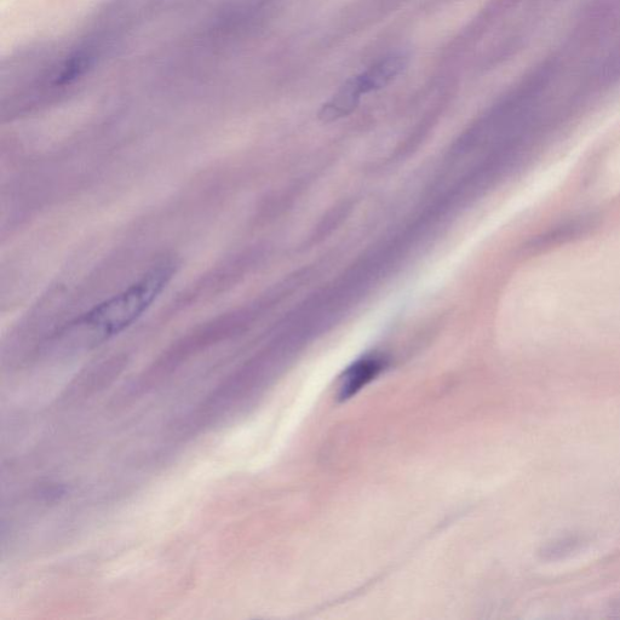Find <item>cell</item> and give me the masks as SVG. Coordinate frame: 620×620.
<instances>
[{
	"instance_id": "obj_1",
	"label": "cell",
	"mask_w": 620,
	"mask_h": 620,
	"mask_svg": "<svg viewBox=\"0 0 620 620\" xmlns=\"http://www.w3.org/2000/svg\"><path fill=\"white\" fill-rule=\"evenodd\" d=\"M175 271L176 263L172 260L155 263L128 289L97 304L77 319L70 329L88 331L95 342L120 334L146 313L170 283Z\"/></svg>"
},
{
	"instance_id": "obj_2",
	"label": "cell",
	"mask_w": 620,
	"mask_h": 620,
	"mask_svg": "<svg viewBox=\"0 0 620 620\" xmlns=\"http://www.w3.org/2000/svg\"><path fill=\"white\" fill-rule=\"evenodd\" d=\"M409 61L406 54H390L373 63L366 71L350 77L321 108L320 119L330 122L348 116L359 106L361 97L393 84L407 70Z\"/></svg>"
},
{
	"instance_id": "obj_3",
	"label": "cell",
	"mask_w": 620,
	"mask_h": 620,
	"mask_svg": "<svg viewBox=\"0 0 620 620\" xmlns=\"http://www.w3.org/2000/svg\"><path fill=\"white\" fill-rule=\"evenodd\" d=\"M382 370L381 361L367 359L350 367L343 377L341 398L348 399L369 384Z\"/></svg>"
}]
</instances>
